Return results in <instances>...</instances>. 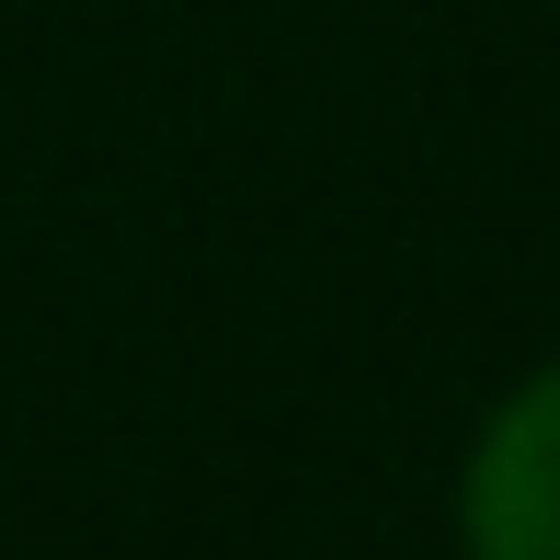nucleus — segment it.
Masks as SVG:
<instances>
[{"mask_svg": "<svg viewBox=\"0 0 560 560\" xmlns=\"http://www.w3.org/2000/svg\"><path fill=\"white\" fill-rule=\"evenodd\" d=\"M457 526H469V560H560V366H538L492 412Z\"/></svg>", "mask_w": 560, "mask_h": 560, "instance_id": "f257e3e1", "label": "nucleus"}]
</instances>
